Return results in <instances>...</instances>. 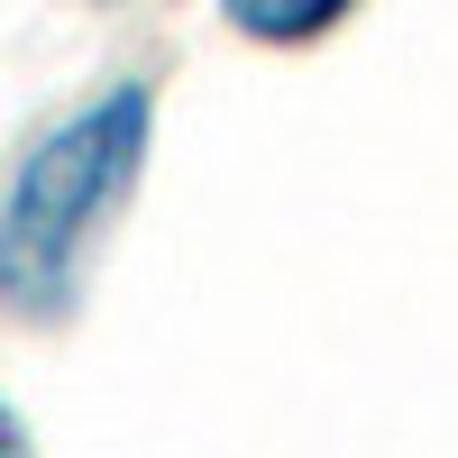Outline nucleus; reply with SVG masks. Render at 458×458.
<instances>
[{"mask_svg":"<svg viewBox=\"0 0 458 458\" xmlns=\"http://www.w3.org/2000/svg\"><path fill=\"white\" fill-rule=\"evenodd\" d=\"M147 157H157V83L110 73L101 92L55 110L19 147L0 183V312L10 321H64L83 302L92 248L129 211Z\"/></svg>","mask_w":458,"mask_h":458,"instance_id":"1","label":"nucleus"},{"mask_svg":"<svg viewBox=\"0 0 458 458\" xmlns=\"http://www.w3.org/2000/svg\"><path fill=\"white\" fill-rule=\"evenodd\" d=\"M358 10H367V0H220L229 37H248V47H276V55L321 47V37H330V28H349Z\"/></svg>","mask_w":458,"mask_h":458,"instance_id":"2","label":"nucleus"},{"mask_svg":"<svg viewBox=\"0 0 458 458\" xmlns=\"http://www.w3.org/2000/svg\"><path fill=\"white\" fill-rule=\"evenodd\" d=\"M0 458H28V422H19L10 403H0Z\"/></svg>","mask_w":458,"mask_h":458,"instance_id":"3","label":"nucleus"},{"mask_svg":"<svg viewBox=\"0 0 458 458\" xmlns=\"http://www.w3.org/2000/svg\"><path fill=\"white\" fill-rule=\"evenodd\" d=\"M83 10H129V0H83Z\"/></svg>","mask_w":458,"mask_h":458,"instance_id":"4","label":"nucleus"}]
</instances>
